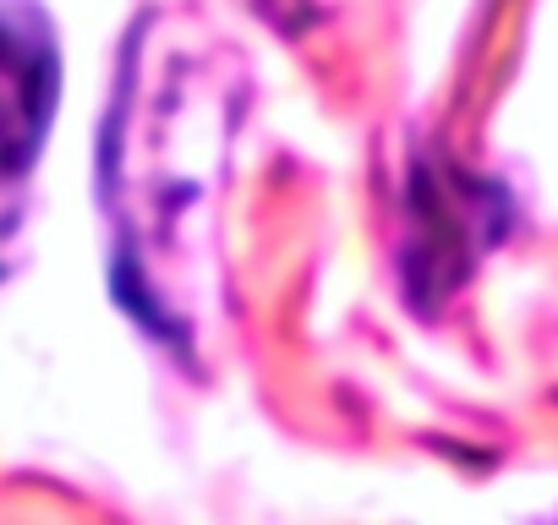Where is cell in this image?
<instances>
[{
	"instance_id": "6da1fadb",
	"label": "cell",
	"mask_w": 558,
	"mask_h": 525,
	"mask_svg": "<svg viewBox=\"0 0 558 525\" xmlns=\"http://www.w3.org/2000/svg\"><path fill=\"white\" fill-rule=\"evenodd\" d=\"M56 110V50L45 28L0 7V181L28 170Z\"/></svg>"
}]
</instances>
